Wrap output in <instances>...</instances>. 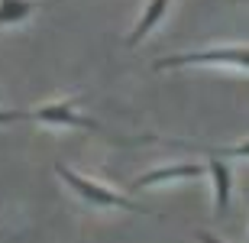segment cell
I'll list each match as a JSON object with an SVG mask.
<instances>
[{"instance_id":"obj_1","label":"cell","mask_w":249,"mask_h":243,"mask_svg":"<svg viewBox=\"0 0 249 243\" xmlns=\"http://www.w3.org/2000/svg\"><path fill=\"white\" fill-rule=\"evenodd\" d=\"M7 123H52V127H74V130H104L97 120L74 111V101L42 104V107H33V111L0 107V127H7Z\"/></svg>"},{"instance_id":"obj_2","label":"cell","mask_w":249,"mask_h":243,"mask_svg":"<svg viewBox=\"0 0 249 243\" xmlns=\"http://www.w3.org/2000/svg\"><path fill=\"white\" fill-rule=\"evenodd\" d=\"M55 172H58V178H62L65 185L71 188L81 201H88L91 207H120V211H133V214H152L149 207H142V205H136V201H129V198L117 195V191H110V188L97 185V182L84 178L81 172H74V168H68V166H55Z\"/></svg>"},{"instance_id":"obj_3","label":"cell","mask_w":249,"mask_h":243,"mask_svg":"<svg viewBox=\"0 0 249 243\" xmlns=\"http://www.w3.org/2000/svg\"><path fill=\"white\" fill-rule=\"evenodd\" d=\"M185 65H236L249 68V46H227V49H204V52H181V56L156 58L159 72L165 68H185Z\"/></svg>"},{"instance_id":"obj_4","label":"cell","mask_w":249,"mask_h":243,"mask_svg":"<svg viewBox=\"0 0 249 243\" xmlns=\"http://www.w3.org/2000/svg\"><path fill=\"white\" fill-rule=\"evenodd\" d=\"M207 175L213 178V214L223 217L230 211V198H233V168L227 166L220 156H211Z\"/></svg>"},{"instance_id":"obj_5","label":"cell","mask_w":249,"mask_h":243,"mask_svg":"<svg viewBox=\"0 0 249 243\" xmlns=\"http://www.w3.org/2000/svg\"><path fill=\"white\" fill-rule=\"evenodd\" d=\"M204 172V166L197 162H181V166H162L152 168V172H142L136 182H129V191H142V188L162 185V182H175V178H197Z\"/></svg>"},{"instance_id":"obj_6","label":"cell","mask_w":249,"mask_h":243,"mask_svg":"<svg viewBox=\"0 0 249 243\" xmlns=\"http://www.w3.org/2000/svg\"><path fill=\"white\" fill-rule=\"evenodd\" d=\"M165 10H168V0H149L146 10H142V17H139L136 26H133V33L123 39V46H126V49H136L139 42H142V39H146L149 33L159 26V19L165 17Z\"/></svg>"},{"instance_id":"obj_7","label":"cell","mask_w":249,"mask_h":243,"mask_svg":"<svg viewBox=\"0 0 249 243\" xmlns=\"http://www.w3.org/2000/svg\"><path fill=\"white\" fill-rule=\"evenodd\" d=\"M39 7V0H0V26H17Z\"/></svg>"},{"instance_id":"obj_8","label":"cell","mask_w":249,"mask_h":243,"mask_svg":"<svg viewBox=\"0 0 249 243\" xmlns=\"http://www.w3.org/2000/svg\"><path fill=\"white\" fill-rule=\"evenodd\" d=\"M197 240H201V243H223V240H217V237H213V234H204V230H201V234H197Z\"/></svg>"}]
</instances>
